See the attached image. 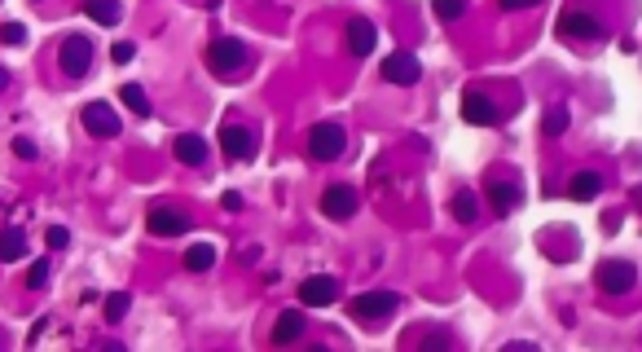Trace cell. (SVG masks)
I'll return each mask as SVG.
<instances>
[{
  "instance_id": "cell-1",
  "label": "cell",
  "mask_w": 642,
  "mask_h": 352,
  "mask_svg": "<svg viewBox=\"0 0 642 352\" xmlns=\"http://www.w3.org/2000/svg\"><path fill=\"white\" fill-rule=\"evenodd\" d=\"M207 66H212V75H216V80L238 84V80H247V75H251L256 53H251V44H243L238 35H216V40L207 44Z\"/></svg>"
},
{
  "instance_id": "cell-2",
  "label": "cell",
  "mask_w": 642,
  "mask_h": 352,
  "mask_svg": "<svg viewBox=\"0 0 642 352\" xmlns=\"http://www.w3.org/2000/svg\"><path fill=\"white\" fill-rule=\"evenodd\" d=\"M304 145H308V159H313V163H335V159H344V150H348V132H344V123L321 119V123L308 128Z\"/></svg>"
},
{
  "instance_id": "cell-3",
  "label": "cell",
  "mask_w": 642,
  "mask_h": 352,
  "mask_svg": "<svg viewBox=\"0 0 642 352\" xmlns=\"http://www.w3.org/2000/svg\"><path fill=\"white\" fill-rule=\"evenodd\" d=\"M396 309H400V295H396V291H366V295H357V300L348 304V317H352L357 326H383Z\"/></svg>"
},
{
  "instance_id": "cell-4",
  "label": "cell",
  "mask_w": 642,
  "mask_h": 352,
  "mask_svg": "<svg viewBox=\"0 0 642 352\" xmlns=\"http://www.w3.org/2000/svg\"><path fill=\"white\" fill-rule=\"evenodd\" d=\"M58 66H62L66 80H84V75L93 71V40L80 35V31H71V35L62 40V49H58Z\"/></svg>"
},
{
  "instance_id": "cell-5",
  "label": "cell",
  "mask_w": 642,
  "mask_h": 352,
  "mask_svg": "<svg viewBox=\"0 0 642 352\" xmlns=\"http://www.w3.org/2000/svg\"><path fill=\"white\" fill-rule=\"evenodd\" d=\"M594 282H599V291H607V295H630V291L638 286V269H634L630 260H603V264L594 269Z\"/></svg>"
},
{
  "instance_id": "cell-6",
  "label": "cell",
  "mask_w": 642,
  "mask_h": 352,
  "mask_svg": "<svg viewBox=\"0 0 642 352\" xmlns=\"http://www.w3.org/2000/svg\"><path fill=\"white\" fill-rule=\"evenodd\" d=\"M256 132L247 123H220V150L229 163H251L256 159Z\"/></svg>"
},
{
  "instance_id": "cell-7",
  "label": "cell",
  "mask_w": 642,
  "mask_h": 352,
  "mask_svg": "<svg viewBox=\"0 0 642 352\" xmlns=\"http://www.w3.org/2000/svg\"><path fill=\"white\" fill-rule=\"evenodd\" d=\"M339 295H344V286H339V278H330V273H313V278L299 282V304H304V309H330Z\"/></svg>"
},
{
  "instance_id": "cell-8",
  "label": "cell",
  "mask_w": 642,
  "mask_h": 352,
  "mask_svg": "<svg viewBox=\"0 0 642 352\" xmlns=\"http://www.w3.org/2000/svg\"><path fill=\"white\" fill-rule=\"evenodd\" d=\"M559 35L572 40V44H576V40L590 44V40H603L607 31H603V22H599L594 13H585V9H568V13L559 18Z\"/></svg>"
},
{
  "instance_id": "cell-9",
  "label": "cell",
  "mask_w": 642,
  "mask_h": 352,
  "mask_svg": "<svg viewBox=\"0 0 642 352\" xmlns=\"http://www.w3.org/2000/svg\"><path fill=\"white\" fill-rule=\"evenodd\" d=\"M357 207H361V194L352 185H326V194H321V216L326 221H352Z\"/></svg>"
},
{
  "instance_id": "cell-10",
  "label": "cell",
  "mask_w": 642,
  "mask_h": 352,
  "mask_svg": "<svg viewBox=\"0 0 642 352\" xmlns=\"http://www.w3.org/2000/svg\"><path fill=\"white\" fill-rule=\"evenodd\" d=\"M462 119L471 123V128H493L498 119H502V106L489 98V93H462Z\"/></svg>"
},
{
  "instance_id": "cell-11",
  "label": "cell",
  "mask_w": 642,
  "mask_h": 352,
  "mask_svg": "<svg viewBox=\"0 0 642 352\" xmlns=\"http://www.w3.org/2000/svg\"><path fill=\"white\" fill-rule=\"evenodd\" d=\"M383 80L387 84H418L422 80V62L414 58V53H405V49H396V53H387L383 58Z\"/></svg>"
},
{
  "instance_id": "cell-12",
  "label": "cell",
  "mask_w": 642,
  "mask_h": 352,
  "mask_svg": "<svg viewBox=\"0 0 642 352\" xmlns=\"http://www.w3.org/2000/svg\"><path fill=\"white\" fill-rule=\"evenodd\" d=\"M80 119H84V132H93V137H120V128H124L115 106H106V102H89Z\"/></svg>"
},
{
  "instance_id": "cell-13",
  "label": "cell",
  "mask_w": 642,
  "mask_h": 352,
  "mask_svg": "<svg viewBox=\"0 0 642 352\" xmlns=\"http://www.w3.org/2000/svg\"><path fill=\"white\" fill-rule=\"evenodd\" d=\"M145 225H150V234L154 238H181L185 230H190V216L176 212V207H150Z\"/></svg>"
},
{
  "instance_id": "cell-14",
  "label": "cell",
  "mask_w": 642,
  "mask_h": 352,
  "mask_svg": "<svg viewBox=\"0 0 642 352\" xmlns=\"http://www.w3.org/2000/svg\"><path fill=\"white\" fill-rule=\"evenodd\" d=\"M375 44H379L375 22H370V18H352V22H348V53H352V58H370Z\"/></svg>"
},
{
  "instance_id": "cell-15",
  "label": "cell",
  "mask_w": 642,
  "mask_h": 352,
  "mask_svg": "<svg viewBox=\"0 0 642 352\" xmlns=\"http://www.w3.org/2000/svg\"><path fill=\"white\" fill-rule=\"evenodd\" d=\"M172 154H176L185 168H203V163H207V141H203L198 132H181V137L172 141Z\"/></svg>"
},
{
  "instance_id": "cell-16",
  "label": "cell",
  "mask_w": 642,
  "mask_h": 352,
  "mask_svg": "<svg viewBox=\"0 0 642 352\" xmlns=\"http://www.w3.org/2000/svg\"><path fill=\"white\" fill-rule=\"evenodd\" d=\"M603 194V172H594V168H581L572 181H568V199H576V203H590V199H599Z\"/></svg>"
},
{
  "instance_id": "cell-17",
  "label": "cell",
  "mask_w": 642,
  "mask_h": 352,
  "mask_svg": "<svg viewBox=\"0 0 642 352\" xmlns=\"http://www.w3.org/2000/svg\"><path fill=\"white\" fill-rule=\"evenodd\" d=\"M304 331H308V317H304L299 309H286V313L273 322V344H295Z\"/></svg>"
},
{
  "instance_id": "cell-18",
  "label": "cell",
  "mask_w": 642,
  "mask_h": 352,
  "mask_svg": "<svg viewBox=\"0 0 642 352\" xmlns=\"http://www.w3.org/2000/svg\"><path fill=\"white\" fill-rule=\"evenodd\" d=\"M489 199H493V212L507 216L523 203V190H519V181H489Z\"/></svg>"
},
{
  "instance_id": "cell-19",
  "label": "cell",
  "mask_w": 642,
  "mask_h": 352,
  "mask_svg": "<svg viewBox=\"0 0 642 352\" xmlns=\"http://www.w3.org/2000/svg\"><path fill=\"white\" fill-rule=\"evenodd\" d=\"M449 212H453L458 225H476V221H480V194H476V190H458V194L449 199Z\"/></svg>"
},
{
  "instance_id": "cell-20",
  "label": "cell",
  "mask_w": 642,
  "mask_h": 352,
  "mask_svg": "<svg viewBox=\"0 0 642 352\" xmlns=\"http://www.w3.org/2000/svg\"><path fill=\"white\" fill-rule=\"evenodd\" d=\"M216 264V242H194L190 251H185V269L190 273H207Z\"/></svg>"
},
{
  "instance_id": "cell-21",
  "label": "cell",
  "mask_w": 642,
  "mask_h": 352,
  "mask_svg": "<svg viewBox=\"0 0 642 352\" xmlns=\"http://www.w3.org/2000/svg\"><path fill=\"white\" fill-rule=\"evenodd\" d=\"M568 123H572V111H568L563 102H554V106L545 111V119H541V137H563Z\"/></svg>"
},
{
  "instance_id": "cell-22",
  "label": "cell",
  "mask_w": 642,
  "mask_h": 352,
  "mask_svg": "<svg viewBox=\"0 0 642 352\" xmlns=\"http://www.w3.org/2000/svg\"><path fill=\"white\" fill-rule=\"evenodd\" d=\"M22 255H27V234L18 225L0 230V260H22Z\"/></svg>"
},
{
  "instance_id": "cell-23",
  "label": "cell",
  "mask_w": 642,
  "mask_h": 352,
  "mask_svg": "<svg viewBox=\"0 0 642 352\" xmlns=\"http://www.w3.org/2000/svg\"><path fill=\"white\" fill-rule=\"evenodd\" d=\"M84 9H89V18L93 22H102V27H115L120 22V0H84Z\"/></svg>"
},
{
  "instance_id": "cell-24",
  "label": "cell",
  "mask_w": 642,
  "mask_h": 352,
  "mask_svg": "<svg viewBox=\"0 0 642 352\" xmlns=\"http://www.w3.org/2000/svg\"><path fill=\"white\" fill-rule=\"evenodd\" d=\"M132 309V295L128 291H115V295H106V322H124Z\"/></svg>"
},
{
  "instance_id": "cell-25",
  "label": "cell",
  "mask_w": 642,
  "mask_h": 352,
  "mask_svg": "<svg viewBox=\"0 0 642 352\" xmlns=\"http://www.w3.org/2000/svg\"><path fill=\"white\" fill-rule=\"evenodd\" d=\"M120 98H124V106H132L136 115H150V98H145V89H141V84H124V89H120Z\"/></svg>"
},
{
  "instance_id": "cell-26",
  "label": "cell",
  "mask_w": 642,
  "mask_h": 352,
  "mask_svg": "<svg viewBox=\"0 0 642 352\" xmlns=\"http://www.w3.org/2000/svg\"><path fill=\"white\" fill-rule=\"evenodd\" d=\"M467 13V0H436V18L440 22H458Z\"/></svg>"
},
{
  "instance_id": "cell-27",
  "label": "cell",
  "mask_w": 642,
  "mask_h": 352,
  "mask_svg": "<svg viewBox=\"0 0 642 352\" xmlns=\"http://www.w3.org/2000/svg\"><path fill=\"white\" fill-rule=\"evenodd\" d=\"M27 286H31V291L49 286V260H31V269H27Z\"/></svg>"
},
{
  "instance_id": "cell-28",
  "label": "cell",
  "mask_w": 642,
  "mask_h": 352,
  "mask_svg": "<svg viewBox=\"0 0 642 352\" xmlns=\"http://www.w3.org/2000/svg\"><path fill=\"white\" fill-rule=\"evenodd\" d=\"M44 242H49L53 251H62V246H71V230H66V225H49V234H44Z\"/></svg>"
},
{
  "instance_id": "cell-29",
  "label": "cell",
  "mask_w": 642,
  "mask_h": 352,
  "mask_svg": "<svg viewBox=\"0 0 642 352\" xmlns=\"http://www.w3.org/2000/svg\"><path fill=\"white\" fill-rule=\"evenodd\" d=\"M0 40H4V44H22V40H27V27H22V22H4V27H0Z\"/></svg>"
},
{
  "instance_id": "cell-30",
  "label": "cell",
  "mask_w": 642,
  "mask_h": 352,
  "mask_svg": "<svg viewBox=\"0 0 642 352\" xmlns=\"http://www.w3.org/2000/svg\"><path fill=\"white\" fill-rule=\"evenodd\" d=\"M13 154H18V159H35L40 150H35V141H31V137H13Z\"/></svg>"
},
{
  "instance_id": "cell-31",
  "label": "cell",
  "mask_w": 642,
  "mask_h": 352,
  "mask_svg": "<svg viewBox=\"0 0 642 352\" xmlns=\"http://www.w3.org/2000/svg\"><path fill=\"white\" fill-rule=\"evenodd\" d=\"M132 53H136V49H132L128 40H120V44H115V49H111V58H115V62H120V66H124V62H132Z\"/></svg>"
},
{
  "instance_id": "cell-32",
  "label": "cell",
  "mask_w": 642,
  "mask_h": 352,
  "mask_svg": "<svg viewBox=\"0 0 642 352\" xmlns=\"http://www.w3.org/2000/svg\"><path fill=\"white\" fill-rule=\"evenodd\" d=\"M220 207H225V212H238V207H243V194H234V190H229V194L220 199Z\"/></svg>"
},
{
  "instance_id": "cell-33",
  "label": "cell",
  "mask_w": 642,
  "mask_h": 352,
  "mask_svg": "<svg viewBox=\"0 0 642 352\" xmlns=\"http://www.w3.org/2000/svg\"><path fill=\"white\" fill-rule=\"evenodd\" d=\"M541 0H502V9H537Z\"/></svg>"
},
{
  "instance_id": "cell-34",
  "label": "cell",
  "mask_w": 642,
  "mask_h": 352,
  "mask_svg": "<svg viewBox=\"0 0 642 352\" xmlns=\"http://www.w3.org/2000/svg\"><path fill=\"white\" fill-rule=\"evenodd\" d=\"M4 84H9V71H4V66H0V89H4Z\"/></svg>"
}]
</instances>
